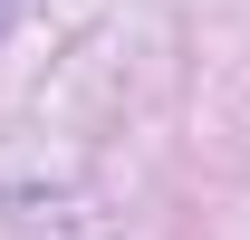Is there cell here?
Segmentation results:
<instances>
[{
	"label": "cell",
	"mask_w": 250,
	"mask_h": 240,
	"mask_svg": "<svg viewBox=\"0 0 250 240\" xmlns=\"http://www.w3.org/2000/svg\"><path fill=\"white\" fill-rule=\"evenodd\" d=\"M29 10H39V0H0V39L20 29V20H29Z\"/></svg>",
	"instance_id": "cell-1"
}]
</instances>
